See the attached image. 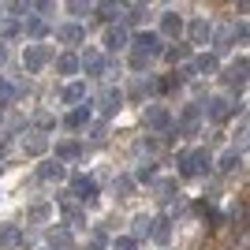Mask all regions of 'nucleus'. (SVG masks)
Segmentation results:
<instances>
[{
	"instance_id": "obj_10",
	"label": "nucleus",
	"mask_w": 250,
	"mask_h": 250,
	"mask_svg": "<svg viewBox=\"0 0 250 250\" xmlns=\"http://www.w3.org/2000/svg\"><path fill=\"white\" fill-rule=\"evenodd\" d=\"M71 194L75 198H83V202H94L97 198V179H90V176H71Z\"/></svg>"
},
{
	"instance_id": "obj_38",
	"label": "nucleus",
	"mask_w": 250,
	"mask_h": 250,
	"mask_svg": "<svg viewBox=\"0 0 250 250\" xmlns=\"http://www.w3.org/2000/svg\"><path fill=\"white\" fill-rule=\"evenodd\" d=\"M165 56L172 63H176V60H187V45H172V49H165Z\"/></svg>"
},
{
	"instance_id": "obj_34",
	"label": "nucleus",
	"mask_w": 250,
	"mask_h": 250,
	"mask_svg": "<svg viewBox=\"0 0 250 250\" xmlns=\"http://www.w3.org/2000/svg\"><path fill=\"white\" fill-rule=\"evenodd\" d=\"M146 15H149V11H146V4H131V8H127V15H124V19L131 22V26H138V22L146 19Z\"/></svg>"
},
{
	"instance_id": "obj_21",
	"label": "nucleus",
	"mask_w": 250,
	"mask_h": 250,
	"mask_svg": "<svg viewBox=\"0 0 250 250\" xmlns=\"http://www.w3.org/2000/svg\"><path fill=\"white\" fill-rule=\"evenodd\" d=\"M19 34H22V26H19L15 15H0V42H11V38H19Z\"/></svg>"
},
{
	"instance_id": "obj_7",
	"label": "nucleus",
	"mask_w": 250,
	"mask_h": 250,
	"mask_svg": "<svg viewBox=\"0 0 250 250\" xmlns=\"http://www.w3.org/2000/svg\"><path fill=\"white\" fill-rule=\"evenodd\" d=\"M202 116H209L213 124H224V120L231 116V101L228 97H209V101L202 104Z\"/></svg>"
},
{
	"instance_id": "obj_40",
	"label": "nucleus",
	"mask_w": 250,
	"mask_h": 250,
	"mask_svg": "<svg viewBox=\"0 0 250 250\" xmlns=\"http://www.w3.org/2000/svg\"><path fill=\"white\" fill-rule=\"evenodd\" d=\"M112 250H138V239H131V235H124V239H116Z\"/></svg>"
},
{
	"instance_id": "obj_18",
	"label": "nucleus",
	"mask_w": 250,
	"mask_h": 250,
	"mask_svg": "<svg viewBox=\"0 0 250 250\" xmlns=\"http://www.w3.org/2000/svg\"><path fill=\"white\" fill-rule=\"evenodd\" d=\"M90 124V108L86 104H79V108H71V112L63 116V127H71V131H79V127Z\"/></svg>"
},
{
	"instance_id": "obj_32",
	"label": "nucleus",
	"mask_w": 250,
	"mask_h": 250,
	"mask_svg": "<svg viewBox=\"0 0 250 250\" xmlns=\"http://www.w3.org/2000/svg\"><path fill=\"white\" fill-rule=\"evenodd\" d=\"M97 19L116 22V19H124V8H120V4H101V8H97Z\"/></svg>"
},
{
	"instance_id": "obj_36",
	"label": "nucleus",
	"mask_w": 250,
	"mask_h": 250,
	"mask_svg": "<svg viewBox=\"0 0 250 250\" xmlns=\"http://www.w3.org/2000/svg\"><path fill=\"white\" fill-rule=\"evenodd\" d=\"M49 213H52L49 206H34L30 213H26V220H30V224H42V220H49Z\"/></svg>"
},
{
	"instance_id": "obj_33",
	"label": "nucleus",
	"mask_w": 250,
	"mask_h": 250,
	"mask_svg": "<svg viewBox=\"0 0 250 250\" xmlns=\"http://www.w3.org/2000/svg\"><path fill=\"white\" fill-rule=\"evenodd\" d=\"M56 71H60V75H75V71H79V56H71V52H63L60 60H56Z\"/></svg>"
},
{
	"instance_id": "obj_39",
	"label": "nucleus",
	"mask_w": 250,
	"mask_h": 250,
	"mask_svg": "<svg viewBox=\"0 0 250 250\" xmlns=\"http://www.w3.org/2000/svg\"><path fill=\"white\" fill-rule=\"evenodd\" d=\"M116 190H120V194L127 198V194L135 190V179H131V176H120V179H116Z\"/></svg>"
},
{
	"instance_id": "obj_2",
	"label": "nucleus",
	"mask_w": 250,
	"mask_h": 250,
	"mask_svg": "<svg viewBox=\"0 0 250 250\" xmlns=\"http://www.w3.org/2000/svg\"><path fill=\"white\" fill-rule=\"evenodd\" d=\"M131 45H135V56H157V52H165V45H161V38L157 34H149V30H142V34H135L131 38Z\"/></svg>"
},
{
	"instance_id": "obj_35",
	"label": "nucleus",
	"mask_w": 250,
	"mask_h": 250,
	"mask_svg": "<svg viewBox=\"0 0 250 250\" xmlns=\"http://www.w3.org/2000/svg\"><path fill=\"white\" fill-rule=\"evenodd\" d=\"M176 86H179V79L172 75V79H157V83H149V90H153V94H168V90H176Z\"/></svg>"
},
{
	"instance_id": "obj_14",
	"label": "nucleus",
	"mask_w": 250,
	"mask_h": 250,
	"mask_svg": "<svg viewBox=\"0 0 250 250\" xmlns=\"http://www.w3.org/2000/svg\"><path fill=\"white\" fill-rule=\"evenodd\" d=\"M71 247H75L71 228H49V250H71Z\"/></svg>"
},
{
	"instance_id": "obj_13",
	"label": "nucleus",
	"mask_w": 250,
	"mask_h": 250,
	"mask_svg": "<svg viewBox=\"0 0 250 250\" xmlns=\"http://www.w3.org/2000/svg\"><path fill=\"white\" fill-rule=\"evenodd\" d=\"M56 38H60L63 45H83L86 42V26H79V22H63L60 30H56Z\"/></svg>"
},
{
	"instance_id": "obj_5",
	"label": "nucleus",
	"mask_w": 250,
	"mask_h": 250,
	"mask_svg": "<svg viewBox=\"0 0 250 250\" xmlns=\"http://www.w3.org/2000/svg\"><path fill=\"white\" fill-rule=\"evenodd\" d=\"M247 56H239V60L231 63V67H224V71H220V83L224 86H235V90H243V86H247Z\"/></svg>"
},
{
	"instance_id": "obj_12",
	"label": "nucleus",
	"mask_w": 250,
	"mask_h": 250,
	"mask_svg": "<svg viewBox=\"0 0 250 250\" xmlns=\"http://www.w3.org/2000/svg\"><path fill=\"white\" fill-rule=\"evenodd\" d=\"M187 38H190V45H206L209 38H213V22L209 19H194L187 26Z\"/></svg>"
},
{
	"instance_id": "obj_30",
	"label": "nucleus",
	"mask_w": 250,
	"mask_h": 250,
	"mask_svg": "<svg viewBox=\"0 0 250 250\" xmlns=\"http://www.w3.org/2000/svg\"><path fill=\"white\" fill-rule=\"evenodd\" d=\"M243 165V153H239V149H228V153H224V157H220V172H235V168H239Z\"/></svg>"
},
{
	"instance_id": "obj_23",
	"label": "nucleus",
	"mask_w": 250,
	"mask_h": 250,
	"mask_svg": "<svg viewBox=\"0 0 250 250\" xmlns=\"http://www.w3.org/2000/svg\"><path fill=\"white\" fill-rule=\"evenodd\" d=\"M38 179H42V183H56V179H63V165H60V161L42 165V168H38Z\"/></svg>"
},
{
	"instance_id": "obj_17",
	"label": "nucleus",
	"mask_w": 250,
	"mask_h": 250,
	"mask_svg": "<svg viewBox=\"0 0 250 250\" xmlns=\"http://www.w3.org/2000/svg\"><path fill=\"white\" fill-rule=\"evenodd\" d=\"M161 34H165V38H179V34H183V19H179L176 11L161 15Z\"/></svg>"
},
{
	"instance_id": "obj_28",
	"label": "nucleus",
	"mask_w": 250,
	"mask_h": 250,
	"mask_svg": "<svg viewBox=\"0 0 250 250\" xmlns=\"http://www.w3.org/2000/svg\"><path fill=\"white\" fill-rule=\"evenodd\" d=\"M63 101L79 108V104L86 101V86H83V83H71V86H67V90H63Z\"/></svg>"
},
{
	"instance_id": "obj_1",
	"label": "nucleus",
	"mask_w": 250,
	"mask_h": 250,
	"mask_svg": "<svg viewBox=\"0 0 250 250\" xmlns=\"http://www.w3.org/2000/svg\"><path fill=\"white\" fill-rule=\"evenodd\" d=\"M209 153L206 149H190V153H179V176L183 179H194V176H206L209 172Z\"/></svg>"
},
{
	"instance_id": "obj_27",
	"label": "nucleus",
	"mask_w": 250,
	"mask_h": 250,
	"mask_svg": "<svg viewBox=\"0 0 250 250\" xmlns=\"http://www.w3.org/2000/svg\"><path fill=\"white\" fill-rule=\"evenodd\" d=\"M231 42H235V26H231V22H224V26H217V52L231 49Z\"/></svg>"
},
{
	"instance_id": "obj_47",
	"label": "nucleus",
	"mask_w": 250,
	"mask_h": 250,
	"mask_svg": "<svg viewBox=\"0 0 250 250\" xmlns=\"http://www.w3.org/2000/svg\"><path fill=\"white\" fill-rule=\"evenodd\" d=\"M4 60H8V49H4V45H0V67H4Z\"/></svg>"
},
{
	"instance_id": "obj_11",
	"label": "nucleus",
	"mask_w": 250,
	"mask_h": 250,
	"mask_svg": "<svg viewBox=\"0 0 250 250\" xmlns=\"http://www.w3.org/2000/svg\"><path fill=\"white\" fill-rule=\"evenodd\" d=\"M104 63H108V56H101L97 49H86L83 56H79V67H83L86 75H97V79L104 75Z\"/></svg>"
},
{
	"instance_id": "obj_3",
	"label": "nucleus",
	"mask_w": 250,
	"mask_h": 250,
	"mask_svg": "<svg viewBox=\"0 0 250 250\" xmlns=\"http://www.w3.org/2000/svg\"><path fill=\"white\" fill-rule=\"evenodd\" d=\"M97 108H101V116H116L120 108H124V90H116V86H104L101 94H97Z\"/></svg>"
},
{
	"instance_id": "obj_9",
	"label": "nucleus",
	"mask_w": 250,
	"mask_h": 250,
	"mask_svg": "<svg viewBox=\"0 0 250 250\" xmlns=\"http://www.w3.org/2000/svg\"><path fill=\"white\" fill-rule=\"evenodd\" d=\"M60 206H63V224H67V228H83V224H86V209L71 202V190L60 198Z\"/></svg>"
},
{
	"instance_id": "obj_41",
	"label": "nucleus",
	"mask_w": 250,
	"mask_h": 250,
	"mask_svg": "<svg viewBox=\"0 0 250 250\" xmlns=\"http://www.w3.org/2000/svg\"><path fill=\"white\" fill-rule=\"evenodd\" d=\"M34 124L42 127V131H49V127L56 124V120H52V112H38V116H34Z\"/></svg>"
},
{
	"instance_id": "obj_44",
	"label": "nucleus",
	"mask_w": 250,
	"mask_h": 250,
	"mask_svg": "<svg viewBox=\"0 0 250 250\" xmlns=\"http://www.w3.org/2000/svg\"><path fill=\"white\" fill-rule=\"evenodd\" d=\"M135 176H138V179H149V176H153V165H149V161H146V165H138Z\"/></svg>"
},
{
	"instance_id": "obj_46",
	"label": "nucleus",
	"mask_w": 250,
	"mask_h": 250,
	"mask_svg": "<svg viewBox=\"0 0 250 250\" xmlns=\"http://www.w3.org/2000/svg\"><path fill=\"white\" fill-rule=\"evenodd\" d=\"M104 135H108V131H104V124H94V127H90V138H97V142H101Z\"/></svg>"
},
{
	"instance_id": "obj_16",
	"label": "nucleus",
	"mask_w": 250,
	"mask_h": 250,
	"mask_svg": "<svg viewBox=\"0 0 250 250\" xmlns=\"http://www.w3.org/2000/svg\"><path fill=\"white\" fill-rule=\"evenodd\" d=\"M22 90H26L22 83H8V79H0V104H15L22 97Z\"/></svg>"
},
{
	"instance_id": "obj_20",
	"label": "nucleus",
	"mask_w": 250,
	"mask_h": 250,
	"mask_svg": "<svg viewBox=\"0 0 250 250\" xmlns=\"http://www.w3.org/2000/svg\"><path fill=\"white\" fill-rule=\"evenodd\" d=\"M149 235H153V239L165 247V243L172 239V220H168V217H153V228H149Z\"/></svg>"
},
{
	"instance_id": "obj_45",
	"label": "nucleus",
	"mask_w": 250,
	"mask_h": 250,
	"mask_svg": "<svg viewBox=\"0 0 250 250\" xmlns=\"http://www.w3.org/2000/svg\"><path fill=\"white\" fill-rule=\"evenodd\" d=\"M146 56H131V71H146Z\"/></svg>"
},
{
	"instance_id": "obj_19",
	"label": "nucleus",
	"mask_w": 250,
	"mask_h": 250,
	"mask_svg": "<svg viewBox=\"0 0 250 250\" xmlns=\"http://www.w3.org/2000/svg\"><path fill=\"white\" fill-rule=\"evenodd\" d=\"M190 67H194V75H217V71H220V63H217V56H213V52H202Z\"/></svg>"
},
{
	"instance_id": "obj_31",
	"label": "nucleus",
	"mask_w": 250,
	"mask_h": 250,
	"mask_svg": "<svg viewBox=\"0 0 250 250\" xmlns=\"http://www.w3.org/2000/svg\"><path fill=\"white\" fill-rule=\"evenodd\" d=\"M157 198H161V202H172V198H176V179H157Z\"/></svg>"
},
{
	"instance_id": "obj_15",
	"label": "nucleus",
	"mask_w": 250,
	"mask_h": 250,
	"mask_svg": "<svg viewBox=\"0 0 250 250\" xmlns=\"http://www.w3.org/2000/svg\"><path fill=\"white\" fill-rule=\"evenodd\" d=\"M19 26H22V30H26V38H34V42L49 34V22H45V19H38V15H26V19H22Z\"/></svg>"
},
{
	"instance_id": "obj_25",
	"label": "nucleus",
	"mask_w": 250,
	"mask_h": 250,
	"mask_svg": "<svg viewBox=\"0 0 250 250\" xmlns=\"http://www.w3.org/2000/svg\"><path fill=\"white\" fill-rule=\"evenodd\" d=\"M22 243V231L15 224H0V247H19Z\"/></svg>"
},
{
	"instance_id": "obj_29",
	"label": "nucleus",
	"mask_w": 250,
	"mask_h": 250,
	"mask_svg": "<svg viewBox=\"0 0 250 250\" xmlns=\"http://www.w3.org/2000/svg\"><path fill=\"white\" fill-rule=\"evenodd\" d=\"M104 45H108V52L124 49V45H127V30H124V26H112V30H108V38H104Z\"/></svg>"
},
{
	"instance_id": "obj_24",
	"label": "nucleus",
	"mask_w": 250,
	"mask_h": 250,
	"mask_svg": "<svg viewBox=\"0 0 250 250\" xmlns=\"http://www.w3.org/2000/svg\"><path fill=\"white\" fill-rule=\"evenodd\" d=\"M22 146H26V153H30V157H42L45 149H49V138L34 131V135H26V142H22Z\"/></svg>"
},
{
	"instance_id": "obj_4",
	"label": "nucleus",
	"mask_w": 250,
	"mask_h": 250,
	"mask_svg": "<svg viewBox=\"0 0 250 250\" xmlns=\"http://www.w3.org/2000/svg\"><path fill=\"white\" fill-rule=\"evenodd\" d=\"M198 124H202V104H187V108L179 112L176 135H198Z\"/></svg>"
},
{
	"instance_id": "obj_42",
	"label": "nucleus",
	"mask_w": 250,
	"mask_h": 250,
	"mask_svg": "<svg viewBox=\"0 0 250 250\" xmlns=\"http://www.w3.org/2000/svg\"><path fill=\"white\" fill-rule=\"evenodd\" d=\"M67 11H71V15H86V11H90V4H83V0H71V4H67Z\"/></svg>"
},
{
	"instance_id": "obj_26",
	"label": "nucleus",
	"mask_w": 250,
	"mask_h": 250,
	"mask_svg": "<svg viewBox=\"0 0 250 250\" xmlns=\"http://www.w3.org/2000/svg\"><path fill=\"white\" fill-rule=\"evenodd\" d=\"M149 228H153V217L138 213V217L131 220V239H142V235H149Z\"/></svg>"
},
{
	"instance_id": "obj_8",
	"label": "nucleus",
	"mask_w": 250,
	"mask_h": 250,
	"mask_svg": "<svg viewBox=\"0 0 250 250\" xmlns=\"http://www.w3.org/2000/svg\"><path fill=\"white\" fill-rule=\"evenodd\" d=\"M142 120H146V131H168L172 127V116H168L165 104H149Z\"/></svg>"
},
{
	"instance_id": "obj_37",
	"label": "nucleus",
	"mask_w": 250,
	"mask_h": 250,
	"mask_svg": "<svg viewBox=\"0 0 250 250\" xmlns=\"http://www.w3.org/2000/svg\"><path fill=\"white\" fill-rule=\"evenodd\" d=\"M108 247V235L104 231H90V250H104Z\"/></svg>"
},
{
	"instance_id": "obj_6",
	"label": "nucleus",
	"mask_w": 250,
	"mask_h": 250,
	"mask_svg": "<svg viewBox=\"0 0 250 250\" xmlns=\"http://www.w3.org/2000/svg\"><path fill=\"white\" fill-rule=\"evenodd\" d=\"M45 63H49V49H45V45H26V52H22V67H26L30 75H38Z\"/></svg>"
},
{
	"instance_id": "obj_43",
	"label": "nucleus",
	"mask_w": 250,
	"mask_h": 250,
	"mask_svg": "<svg viewBox=\"0 0 250 250\" xmlns=\"http://www.w3.org/2000/svg\"><path fill=\"white\" fill-rule=\"evenodd\" d=\"M149 94V83H142V79H138L135 86H131V97H146Z\"/></svg>"
},
{
	"instance_id": "obj_22",
	"label": "nucleus",
	"mask_w": 250,
	"mask_h": 250,
	"mask_svg": "<svg viewBox=\"0 0 250 250\" xmlns=\"http://www.w3.org/2000/svg\"><path fill=\"white\" fill-rule=\"evenodd\" d=\"M79 157H83V146H79V142H56V161H79Z\"/></svg>"
}]
</instances>
